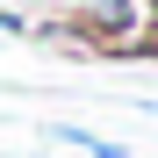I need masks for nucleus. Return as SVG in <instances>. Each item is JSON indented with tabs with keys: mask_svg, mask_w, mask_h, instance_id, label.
I'll return each mask as SVG.
<instances>
[{
	"mask_svg": "<svg viewBox=\"0 0 158 158\" xmlns=\"http://www.w3.org/2000/svg\"><path fill=\"white\" fill-rule=\"evenodd\" d=\"M137 7H144V22H151V29H158V0H137Z\"/></svg>",
	"mask_w": 158,
	"mask_h": 158,
	"instance_id": "20e7f679",
	"label": "nucleus"
},
{
	"mask_svg": "<svg viewBox=\"0 0 158 158\" xmlns=\"http://www.w3.org/2000/svg\"><path fill=\"white\" fill-rule=\"evenodd\" d=\"M144 58H158V29H151V43H144Z\"/></svg>",
	"mask_w": 158,
	"mask_h": 158,
	"instance_id": "39448f33",
	"label": "nucleus"
},
{
	"mask_svg": "<svg viewBox=\"0 0 158 158\" xmlns=\"http://www.w3.org/2000/svg\"><path fill=\"white\" fill-rule=\"evenodd\" d=\"M65 36L79 58H144L151 43V22L137 0H79L65 15Z\"/></svg>",
	"mask_w": 158,
	"mask_h": 158,
	"instance_id": "f257e3e1",
	"label": "nucleus"
},
{
	"mask_svg": "<svg viewBox=\"0 0 158 158\" xmlns=\"http://www.w3.org/2000/svg\"><path fill=\"white\" fill-rule=\"evenodd\" d=\"M50 137H58V144H79V151H94V158H122V144H108V137H94V129H79V122H58Z\"/></svg>",
	"mask_w": 158,
	"mask_h": 158,
	"instance_id": "f03ea898",
	"label": "nucleus"
},
{
	"mask_svg": "<svg viewBox=\"0 0 158 158\" xmlns=\"http://www.w3.org/2000/svg\"><path fill=\"white\" fill-rule=\"evenodd\" d=\"M0 36H29V22H22L15 7H0Z\"/></svg>",
	"mask_w": 158,
	"mask_h": 158,
	"instance_id": "7ed1b4c3",
	"label": "nucleus"
},
{
	"mask_svg": "<svg viewBox=\"0 0 158 158\" xmlns=\"http://www.w3.org/2000/svg\"><path fill=\"white\" fill-rule=\"evenodd\" d=\"M144 108H151V115H158V101H144Z\"/></svg>",
	"mask_w": 158,
	"mask_h": 158,
	"instance_id": "423d86ee",
	"label": "nucleus"
}]
</instances>
